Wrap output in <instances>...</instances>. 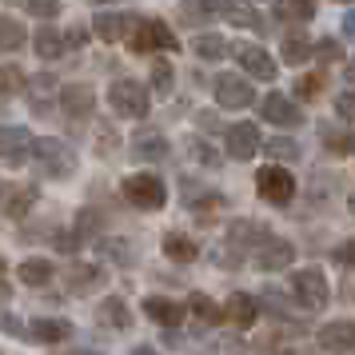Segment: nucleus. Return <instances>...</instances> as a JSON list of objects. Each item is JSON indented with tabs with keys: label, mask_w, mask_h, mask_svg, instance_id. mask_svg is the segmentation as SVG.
Returning a JSON list of instances; mask_svg holds the SVG:
<instances>
[{
	"label": "nucleus",
	"mask_w": 355,
	"mask_h": 355,
	"mask_svg": "<svg viewBox=\"0 0 355 355\" xmlns=\"http://www.w3.org/2000/svg\"><path fill=\"white\" fill-rule=\"evenodd\" d=\"M33 164L52 180H68L76 172V152L56 136H40V140H33Z\"/></svg>",
	"instance_id": "f257e3e1"
},
{
	"label": "nucleus",
	"mask_w": 355,
	"mask_h": 355,
	"mask_svg": "<svg viewBox=\"0 0 355 355\" xmlns=\"http://www.w3.org/2000/svg\"><path fill=\"white\" fill-rule=\"evenodd\" d=\"M108 104H112V112L124 116V120H144V116L152 112V96H148V88L140 80H128V76L112 80V88H108Z\"/></svg>",
	"instance_id": "f03ea898"
},
{
	"label": "nucleus",
	"mask_w": 355,
	"mask_h": 355,
	"mask_svg": "<svg viewBox=\"0 0 355 355\" xmlns=\"http://www.w3.org/2000/svg\"><path fill=\"white\" fill-rule=\"evenodd\" d=\"M120 192H124V200H128L132 208H140V211H160L164 204H168V188H164V180L152 176V172L128 176L120 184Z\"/></svg>",
	"instance_id": "7ed1b4c3"
},
{
	"label": "nucleus",
	"mask_w": 355,
	"mask_h": 355,
	"mask_svg": "<svg viewBox=\"0 0 355 355\" xmlns=\"http://www.w3.org/2000/svg\"><path fill=\"white\" fill-rule=\"evenodd\" d=\"M256 188L275 208H288L291 200H295V176H291L284 164H263L256 172Z\"/></svg>",
	"instance_id": "20e7f679"
},
{
	"label": "nucleus",
	"mask_w": 355,
	"mask_h": 355,
	"mask_svg": "<svg viewBox=\"0 0 355 355\" xmlns=\"http://www.w3.org/2000/svg\"><path fill=\"white\" fill-rule=\"evenodd\" d=\"M291 300L307 311H323L327 300H331V291H327V279H323L320 268H300V272L291 275Z\"/></svg>",
	"instance_id": "39448f33"
},
{
	"label": "nucleus",
	"mask_w": 355,
	"mask_h": 355,
	"mask_svg": "<svg viewBox=\"0 0 355 355\" xmlns=\"http://www.w3.org/2000/svg\"><path fill=\"white\" fill-rule=\"evenodd\" d=\"M132 52H176L180 49V36H172V28L164 20H140L136 33L128 36Z\"/></svg>",
	"instance_id": "423d86ee"
},
{
	"label": "nucleus",
	"mask_w": 355,
	"mask_h": 355,
	"mask_svg": "<svg viewBox=\"0 0 355 355\" xmlns=\"http://www.w3.org/2000/svg\"><path fill=\"white\" fill-rule=\"evenodd\" d=\"M259 116L268 124H279V128H300L304 124V108L295 100H288L284 92H268V96L259 100Z\"/></svg>",
	"instance_id": "0eeeda50"
},
{
	"label": "nucleus",
	"mask_w": 355,
	"mask_h": 355,
	"mask_svg": "<svg viewBox=\"0 0 355 355\" xmlns=\"http://www.w3.org/2000/svg\"><path fill=\"white\" fill-rule=\"evenodd\" d=\"M211 92H216V104L220 108H248V104H256V88L243 80V76H232V72L216 76Z\"/></svg>",
	"instance_id": "6e6552de"
},
{
	"label": "nucleus",
	"mask_w": 355,
	"mask_h": 355,
	"mask_svg": "<svg viewBox=\"0 0 355 355\" xmlns=\"http://www.w3.org/2000/svg\"><path fill=\"white\" fill-rule=\"evenodd\" d=\"M56 104H60V112L68 120H84V116H92V108H96V92L88 84H64L56 92Z\"/></svg>",
	"instance_id": "1a4fd4ad"
},
{
	"label": "nucleus",
	"mask_w": 355,
	"mask_h": 355,
	"mask_svg": "<svg viewBox=\"0 0 355 355\" xmlns=\"http://www.w3.org/2000/svg\"><path fill=\"white\" fill-rule=\"evenodd\" d=\"M136 24H140V20L128 17V12H96L92 36H100L104 44H116V40H128V36L136 33Z\"/></svg>",
	"instance_id": "9d476101"
},
{
	"label": "nucleus",
	"mask_w": 355,
	"mask_h": 355,
	"mask_svg": "<svg viewBox=\"0 0 355 355\" xmlns=\"http://www.w3.org/2000/svg\"><path fill=\"white\" fill-rule=\"evenodd\" d=\"M0 160L4 164L33 160V132L17 128V124H4V128H0Z\"/></svg>",
	"instance_id": "9b49d317"
},
{
	"label": "nucleus",
	"mask_w": 355,
	"mask_h": 355,
	"mask_svg": "<svg viewBox=\"0 0 355 355\" xmlns=\"http://www.w3.org/2000/svg\"><path fill=\"white\" fill-rule=\"evenodd\" d=\"M320 347L336 355H355V323L352 320H331L320 327Z\"/></svg>",
	"instance_id": "f8f14e48"
},
{
	"label": "nucleus",
	"mask_w": 355,
	"mask_h": 355,
	"mask_svg": "<svg viewBox=\"0 0 355 355\" xmlns=\"http://www.w3.org/2000/svg\"><path fill=\"white\" fill-rule=\"evenodd\" d=\"M224 148L232 160H252L259 148V132L256 124H248V120H240V124H232V128H224Z\"/></svg>",
	"instance_id": "ddd939ff"
},
{
	"label": "nucleus",
	"mask_w": 355,
	"mask_h": 355,
	"mask_svg": "<svg viewBox=\"0 0 355 355\" xmlns=\"http://www.w3.org/2000/svg\"><path fill=\"white\" fill-rule=\"evenodd\" d=\"M108 284V275H104V268H96V263H84V259H76V263H68L64 268V288L72 291V295H84V291H96Z\"/></svg>",
	"instance_id": "4468645a"
},
{
	"label": "nucleus",
	"mask_w": 355,
	"mask_h": 355,
	"mask_svg": "<svg viewBox=\"0 0 355 355\" xmlns=\"http://www.w3.org/2000/svg\"><path fill=\"white\" fill-rule=\"evenodd\" d=\"M232 56L240 60V68L248 72V76H256V80H275V60L268 56V52L259 49V44H236L232 49Z\"/></svg>",
	"instance_id": "2eb2a0df"
},
{
	"label": "nucleus",
	"mask_w": 355,
	"mask_h": 355,
	"mask_svg": "<svg viewBox=\"0 0 355 355\" xmlns=\"http://www.w3.org/2000/svg\"><path fill=\"white\" fill-rule=\"evenodd\" d=\"M268 240H272V232H268V224H259V220H236V224L227 227V243L240 248V252H259Z\"/></svg>",
	"instance_id": "dca6fc26"
},
{
	"label": "nucleus",
	"mask_w": 355,
	"mask_h": 355,
	"mask_svg": "<svg viewBox=\"0 0 355 355\" xmlns=\"http://www.w3.org/2000/svg\"><path fill=\"white\" fill-rule=\"evenodd\" d=\"M291 259H295V243L272 236V240L256 252V268L259 272H284V268H291Z\"/></svg>",
	"instance_id": "f3484780"
},
{
	"label": "nucleus",
	"mask_w": 355,
	"mask_h": 355,
	"mask_svg": "<svg viewBox=\"0 0 355 355\" xmlns=\"http://www.w3.org/2000/svg\"><path fill=\"white\" fill-rule=\"evenodd\" d=\"M259 320V300L256 295H248V291H232L224 304V323H232V327H252V323Z\"/></svg>",
	"instance_id": "a211bd4d"
},
{
	"label": "nucleus",
	"mask_w": 355,
	"mask_h": 355,
	"mask_svg": "<svg viewBox=\"0 0 355 355\" xmlns=\"http://www.w3.org/2000/svg\"><path fill=\"white\" fill-rule=\"evenodd\" d=\"M144 315L152 323H160V327H180L184 323V315H188V307L184 304H172V300H164V295H148L144 300Z\"/></svg>",
	"instance_id": "6ab92c4d"
},
{
	"label": "nucleus",
	"mask_w": 355,
	"mask_h": 355,
	"mask_svg": "<svg viewBox=\"0 0 355 355\" xmlns=\"http://www.w3.org/2000/svg\"><path fill=\"white\" fill-rule=\"evenodd\" d=\"M224 20L232 24V28H243V33H256V36L268 28V20L259 17V8L243 4V0H227L224 4Z\"/></svg>",
	"instance_id": "aec40b11"
},
{
	"label": "nucleus",
	"mask_w": 355,
	"mask_h": 355,
	"mask_svg": "<svg viewBox=\"0 0 355 355\" xmlns=\"http://www.w3.org/2000/svg\"><path fill=\"white\" fill-rule=\"evenodd\" d=\"M33 49H36L40 60H60V56L68 52V36L44 24V28H36V33H33Z\"/></svg>",
	"instance_id": "412c9836"
},
{
	"label": "nucleus",
	"mask_w": 355,
	"mask_h": 355,
	"mask_svg": "<svg viewBox=\"0 0 355 355\" xmlns=\"http://www.w3.org/2000/svg\"><path fill=\"white\" fill-rule=\"evenodd\" d=\"M188 315L196 323H204V327H216V323H224V307L216 304L211 295H204V291H192L188 295Z\"/></svg>",
	"instance_id": "4be33fe9"
},
{
	"label": "nucleus",
	"mask_w": 355,
	"mask_h": 355,
	"mask_svg": "<svg viewBox=\"0 0 355 355\" xmlns=\"http://www.w3.org/2000/svg\"><path fill=\"white\" fill-rule=\"evenodd\" d=\"M96 256L108 259V263H120V268H128L132 259H136V248H132L124 236H100L96 240Z\"/></svg>",
	"instance_id": "5701e85b"
},
{
	"label": "nucleus",
	"mask_w": 355,
	"mask_h": 355,
	"mask_svg": "<svg viewBox=\"0 0 355 355\" xmlns=\"http://www.w3.org/2000/svg\"><path fill=\"white\" fill-rule=\"evenodd\" d=\"M96 320L104 323V327H112V331H124V327H132V311L120 295H108V300L96 307Z\"/></svg>",
	"instance_id": "b1692460"
},
{
	"label": "nucleus",
	"mask_w": 355,
	"mask_h": 355,
	"mask_svg": "<svg viewBox=\"0 0 355 355\" xmlns=\"http://www.w3.org/2000/svg\"><path fill=\"white\" fill-rule=\"evenodd\" d=\"M132 156L144 160V164H156V160L168 156V140H164L160 132H140V136L132 140Z\"/></svg>",
	"instance_id": "393cba45"
},
{
	"label": "nucleus",
	"mask_w": 355,
	"mask_h": 355,
	"mask_svg": "<svg viewBox=\"0 0 355 355\" xmlns=\"http://www.w3.org/2000/svg\"><path fill=\"white\" fill-rule=\"evenodd\" d=\"M72 336V323L68 320H33L28 323V339L36 343H64Z\"/></svg>",
	"instance_id": "a878e982"
},
{
	"label": "nucleus",
	"mask_w": 355,
	"mask_h": 355,
	"mask_svg": "<svg viewBox=\"0 0 355 355\" xmlns=\"http://www.w3.org/2000/svg\"><path fill=\"white\" fill-rule=\"evenodd\" d=\"M216 17H224V4H216V0H184L180 4V20L184 24H208Z\"/></svg>",
	"instance_id": "bb28decb"
},
{
	"label": "nucleus",
	"mask_w": 355,
	"mask_h": 355,
	"mask_svg": "<svg viewBox=\"0 0 355 355\" xmlns=\"http://www.w3.org/2000/svg\"><path fill=\"white\" fill-rule=\"evenodd\" d=\"M279 52H284L288 68H295V64H307V60L315 56V44H311L304 33H288L284 36V44H279Z\"/></svg>",
	"instance_id": "cd10ccee"
},
{
	"label": "nucleus",
	"mask_w": 355,
	"mask_h": 355,
	"mask_svg": "<svg viewBox=\"0 0 355 355\" xmlns=\"http://www.w3.org/2000/svg\"><path fill=\"white\" fill-rule=\"evenodd\" d=\"M164 256L176 259V263H192V259L200 256V248H196L192 236H184V232H168V236H164Z\"/></svg>",
	"instance_id": "c85d7f7f"
},
{
	"label": "nucleus",
	"mask_w": 355,
	"mask_h": 355,
	"mask_svg": "<svg viewBox=\"0 0 355 355\" xmlns=\"http://www.w3.org/2000/svg\"><path fill=\"white\" fill-rule=\"evenodd\" d=\"M33 204H36V188L33 184H17V188H8V196H4V216L8 220H20Z\"/></svg>",
	"instance_id": "c756f323"
},
{
	"label": "nucleus",
	"mask_w": 355,
	"mask_h": 355,
	"mask_svg": "<svg viewBox=\"0 0 355 355\" xmlns=\"http://www.w3.org/2000/svg\"><path fill=\"white\" fill-rule=\"evenodd\" d=\"M184 200H188V208H200V211H208V208H224L227 204V196L224 192H211V188H196L192 180H184Z\"/></svg>",
	"instance_id": "7c9ffc66"
},
{
	"label": "nucleus",
	"mask_w": 355,
	"mask_h": 355,
	"mask_svg": "<svg viewBox=\"0 0 355 355\" xmlns=\"http://www.w3.org/2000/svg\"><path fill=\"white\" fill-rule=\"evenodd\" d=\"M17 275H20V284H28V288H44L52 279V259H40V256L24 259Z\"/></svg>",
	"instance_id": "2f4dec72"
},
{
	"label": "nucleus",
	"mask_w": 355,
	"mask_h": 355,
	"mask_svg": "<svg viewBox=\"0 0 355 355\" xmlns=\"http://www.w3.org/2000/svg\"><path fill=\"white\" fill-rule=\"evenodd\" d=\"M192 52L196 56H204V60H224L227 52V40L224 36H211V33H200V36H192Z\"/></svg>",
	"instance_id": "473e14b6"
},
{
	"label": "nucleus",
	"mask_w": 355,
	"mask_h": 355,
	"mask_svg": "<svg viewBox=\"0 0 355 355\" xmlns=\"http://www.w3.org/2000/svg\"><path fill=\"white\" fill-rule=\"evenodd\" d=\"M24 88H28V80H24V68H17V64H0V100L20 96Z\"/></svg>",
	"instance_id": "72a5a7b5"
},
{
	"label": "nucleus",
	"mask_w": 355,
	"mask_h": 355,
	"mask_svg": "<svg viewBox=\"0 0 355 355\" xmlns=\"http://www.w3.org/2000/svg\"><path fill=\"white\" fill-rule=\"evenodd\" d=\"M24 24L17 17H0V52H17L24 49Z\"/></svg>",
	"instance_id": "f704fd0d"
},
{
	"label": "nucleus",
	"mask_w": 355,
	"mask_h": 355,
	"mask_svg": "<svg viewBox=\"0 0 355 355\" xmlns=\"http://www.w3.org/2000/svg\"><path fill=\"white\" fill-rule=\"evenodd\" d=\"M275 12H279V20H284V24H288V20L304 24V20L315 17V0H279V4H275Z\"/></svg>",
	"instance_id": "c9c22d12"
},
{
	"label": "nucleus",
	"mask_w": 355,
	"mask_h": 355,
	"mask_svg": "<svg viewBox=\"0 0 355 355\" xmlns=\"http://www.w3.org/2000/svg\"><path fill=\"white\" fill-rule=\"evenodd\" d=\"M320 132H323V144L336 156H355V128H320Z\"/></svg>",
	"instance_id": "e433bc0d"
},
{
	"label": "nucleus",
	"mask_w": 355,
	"mask_h": 355,
	"mask_svg": "<svg viewBox=\"0 0 355 355\" xmlns=\"http://www.w3.org/2000/svg\"><path fill=\"white\" fill-rule=\"evenodd\" d=\"M28 92H33V112L44 116V112H49V104H44V100H49V92H60V88H56V80H52L49 72H40V76H33V80H28Z\"/></svg>",
	"instance_id": "4c0bfd02"
},
{
	"label": "nucleus",
	"mask_w": 355,
	"mask_h": 355,
	"mask_svg": "<svg viewBox=\"0 0 355 355\" xmlns=\"http://www.w3.org/2000/svg\"><path fill=\"white\" fill-rule=\"evenodd\" d=\"M148 76H152V92H156V96H168V92H172V84H176L172 64H168V60H160V56L152 60V72H148Z\"/></svg>",
	"instance_id": "58836bf2"
},
{
	"label": "nucleus",
	"mask_w": 355,
	"mask_h": 355,
	"mask_svg": "<svg viewBox=\"0 0 355 355\" xmlns=\"http://www.w3.org/2000/svg\"><path fill=\"white\" fill-rule=\"evenodd\" d=\"M327 88V76H323V68H315V72H304L300 80H295V96L300 100H315Z\"/></svg>",
	"instance_id": "ea45409f"
},
{
	"label": "nucleus",
	"mask_w": 355,
	"mask_h": 355,
	"mask_svg": "<svg viewBox=\"0 0 355 355\" xmlns=\"http://www.w3.org/2000/svg\"><path fill=\"white\" fill-rule=\"evenodd\" d=\"M184 152H188V160H196L200 164V168H220V152H216V148H208L204 144V140H188V144H184Z\"/></svg>",
	"instance_id": "a19ab883"
},
{
	"label": "nucleus",
	"mask_w": 355,
	"mask_h": 355,
	"mask_svg": "<svg viewBox=\"0 0 355 355\" xmlns=\"http://www.w3.org/2000/svg\"><path fill=\"white\" fill-rule=\"evenodd\" d=\"M268 156H272V164H284V160H300V144L291 140V136H275V140H268Z\"/></svg>",
	"instance_id": "79ce46f5"
},
{
	"label": "nucleus",
	"mask_w": 355,
	"mask_h": 355,
	"mask_svg": "<svg viewBox=\"0 0 355 355\" xmlns=\"http://www.w3.org/2000/svg\"><path fill=\"white\" fill-rule=\"evenodd\" d=\"M311 60H315L320 68L339 64V60H343V44H339V40H331V36H323L320 44H315V56H311Z\"/></svg>",
	"instance_id": "37998d69"
},
{
	"label": "nucleus",
	"mask_w": 355,
	"mask_h": 355,
	"mask_svg": "<svg viewBox=\"0 0 355 355\" xmlns=\"http://www.w3.org/2000/svg\"><path fill=\"white\" fill-rule=\"evenodd\" d=\"M12 4H20L24 12H33V17H56L60 12V0H12Z\"/></svg>",
	"instance_id": "c03bdc74"
},
{
	"label": "nucleus",
	"mask_w": 355,
	"mask_h": 355,
	"mask_svg": "<svg viewBox=\"0 0 355 355\" xmlns=\"http://www.w3.org/2000/svg\"><path fill=\"white\" fill-rule=\"evenodd\" d=\"M336 112L355 128V84H347V88H343V92L336 96Z\"/></svg>",
	"instance_id": "a18cd8bd"
},
{
	"label": "nucleus",
	"mask_w": 355,
	"mask_h": 355,
	"mask_svg": "<svg viewBox=\"0 0 355 355\" xmlns=\"http://www.w3.org/2000/svg\"><path fill=\"white\" fill-rule=\"evenodd\" d=\"M339 263V268H355V240H347V243H339L336 248V256H331Z\"/></svg>",
	"instance_id": "49530a36"
},
{
	"label": "nucleus",
	"mask_w": 355,
	"mask_h": 355,
	"mask_svg": "<svg viewBox=\"0 0 355 355\" xmlns=\"http://www.w3.org/2000/svg\"><path fill=\"white\" fill-rule=\"evenodd\" d=\"M0 331H8V336H28V327H24V323L20 320H12V315H4V311H0Z\"/></svg>",
	"instance_id": "de8ad7c7"
},
{
	"label": "nucleus",
	"mask_w": 355,
	"mask_h": 355,
	"mask_svg": "<svg viewBox=\"0 0 355 355\" xmlns=\"http://www.w3.org/2000/svg\"><path fill=\"white\" fill-rule=\"evenodd\" d=\"M68 49H80V44H84V40H88V33H84V28H68Z\"/></svg>",
	"instance_id": "09e8293b"
},
{
	"label": "nucleus",
	"mask_w": 355,
	"mask_h": 355,
	"mask_svg": "<svg viewBox=\"0 0 355 355\" xmlns=\"http://www.w3.org/2000/svg\"><path fill=\"white\" fill-rule=\"evenodd\" d=\"M339 28H343V36H352L355 40V8L352 12H343V24H339Z\"/></svg>",
	"instance_id": "8fccbe9b"
},
{
	"label": "nucleus",
	"mask_w": 355,
	"mask_h": 355,
	"mask_svg": "<svg viewBox=\"0 0 355 355\" xmlns=\"http://www.w3.org/2000/svg\"><path fill=\"white\" fill-rule=\"evenodd\" d=\"M200 128H220V124H216V116L211 112H200Z\"/></svg>",
	"instance_id": "3c124183"
},
{
	"label": "nucleus",
	"mask_w": 355,
	"mask_h": 355,
	"mask_svg": "<svg viewBox=\"0 0 355 355\" xmlns=\"http://www.w3.org/2000/svg\"><path fill=\"white\" fill-rule=\"evenodd\" d=\"M128 355H160V352H156V347H148V343H140V347H132Z\"/></svg>",
	"instance_id": "603ef678"
},
{
	"label": "nucleus",
	"mask_w": 355,
	"mask_h": 355,
	"mask_svg": "<svg viewBox=\"0 0 355 355\" xmlns=\"http://www.w3.org/2000/svg\"><path fill=\"white\" fill-rule=\"evenodd\" d=\"M343 76H347V84H355V60H352L347 68H343Z\"/></svg>",
	"instance_id": "864d4df0"
},
{
	"label": "nucleus",
	"mask_w": 355,
	"mask_h": 355,
	"mask_svg": "<svg viewBox=\"0 0 355 355\" xmlns=\"http://www.w3.org/2000/svg\"><path fill=\"white\" fill-rule=\"evenodd\" d=\"M0 300H8V284H4V275H0Z\"/></svg>",
	"instance_id": "5fc2aeb1"
},
{
	"label": "nucleus",
	"mask_w": 355,
	"mask_h": 355,
	"mask_svg": "<svg viewBox=\"0 0 355 355\" xmlns=\"http://www.w3.org/2000/svg\"><path fill=\"white\" fill-rule=\"evenodd\" d=\"M68 355H100V352H92V347H80V352H68Z\"/></svg>",
	"instance_id": "6e6d98bb"
},
{
	"label": "nucleus",
	"mask_w": 355,
	"mask_h": 355,
	"mask_svg": "<svg viewBox=\"0 0 355 355\" xmlns=\"http://www.w3.org/2000/svg\"><path fill=\"white\" fill-rule=\"evenodd\" d=\"M347 208H352V216H355V196H352V200H347Z\"/></svg>",
	"instance_id": "4d7b16f0"
},
{
	"label": "nucleus",
	"mask_w": 355,
	"mask_h": 355,
	"mask_svg": "<svg viewBox=\"0 0 355 355\" xmlns=\"http://www.w3.org/2000/svg\"><path fill=\"white\" fill-rule=\"evenodd\" d=\"M4 192H8V188H4V184H0V204H4Z\"/></svg>",
	"instance_id": "13d9d810"
},
{
	"label": "nucleus",
	"mask_w": 355,
	"mask_h": 355,
	"mask_svg": "<svg viewBox=\"0 0 355 355\" xmlns=\"http://www.w3.org/2000/svg\"><path fill=\"white\" fill-rule=\"evenodd\" d=\"M0 275H4V259H0Z\"/></svg>",
	"instance_id": "bf43d9fd"
},
{
	"label": "nucleus",
	"mask_w": 355,
	"mask_h": 355,
	"mask_svg": "<svg viewBox=\"0 0 355 355\" xmlns=\"http://www.w3.org/2000/svg\"><path fill=\"white\" fill-rule=\"evenodd\" d=\"M339 4H352V0H339Z\"/></svg>",
	"instance_id": "052dcab7"
}]
</instances>
